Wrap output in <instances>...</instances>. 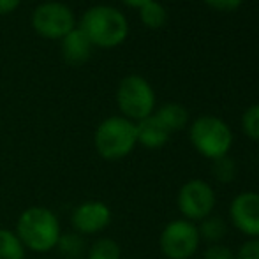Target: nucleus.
Instances as JSON below:
<instances>
[{"instance_id":"obj_1","label":"nucleus","mask_w":259,"mask_h":259,"mask_svg":"<svg viewBox=\"0 0 259 259\" xmlns=\"http://www.w3.org/2000/svg\"><path fill=\"white\" fill-rule=\"evenodd\" d=\"M79 28L92 46L115 48L122 45L129 34V23L122 11L113 6H94L81 16Z\"/></svg>"},{"instance_id":"obj_2","label":"nucleus","mask_w":259,"mask_h":259,"mask_svg":"<svg viewBox=\"0 0 259 259\" xmlns=\"http://www.w3.org/2000/svg\"><path fill=\"white\" fill-rule=\"evenodd\" d=\"M16 236L35 252H48L60 240V224L52 210L42 206L27 208L18 219Z\"/></svg>"},{"instance_id":"obj_3","label":"nucleus","mask_w":259,"mask_h":259,"mask_svg":"<svg viewBox=\"0 0 259 259\" xmlns=\"http://www.w3.org/2000/svg\"><path fill=\"white\" fill-rule=\"evenodd\" d=\"M189 140L199 155L210 160L226 157L233 147V131L215 115H201L189 127Z\"/></svg>"},{"instance_id":"obj_4","label":"nucleus","mask_w":259,"mask_h":259,"mask_svg":"<svg viewBox=\"0 0 259 259\" xmlns=\"http://www.w3.org/2000/svg\"><path fill=\"white\" fill-rule=\"evenodd\" d=\"M96 150L106 160H120L134 150L138 143L136 123L125 116H109L99 123L94 136Z\"/></svg>"},{"instance_id":"obj_5","label":"nucleus","mask_w":259,"mask_h":259,"mask_svg":"<svg viewBox=\"0 0 259 259\" xmlns=\"http://www.w3.org/2000/svg\"><path fill=\"white\" fill-rule=\"evenodd\" d=\"M116 104L125 118L140 122L154 113L155 92L143 76L129 74L116 89Z\"/></svg>"},{"instance_id":"obj_6","label":"nucleus","mask_w":259,"mask_h":259,"mask_svg":"<svg viewBox=\"0 0 259 259\" xmlns=\"http://www.w3.org/2000/svg\"><path fill=\"white\" fill-rule=\"evenodd\" d=\"M199 231L194 222L187 219H177L169 224L164 226L162 233L159 236L160 252L167 259H191L198 252Z\"/></svg>"},{"instance_id":"obj_7","label":"nucleus","mask_w":259,"mask_h":259,"mask_svg":"<svg viewBox=\"0 0 259 259\" xmlns=\"http://www.w3.org/2000/svg\"><path fill=\"white\" fill-rule=\"evenodd\" d=\"M217 196L208 182L201 178L185 182L177 194V206L184 219L191 222H201L211 215L215 208Z\"/></svg>"},{"instance_id":"obj_8","label":"nucleus","mask_w":259,"mask_h":259,"mask_svg":"<svg viewBox=\"0 0 259 259\" xmlns=\"http://www.w3.org/2000/svg\"><path fill=\"white\" fill-rule=\"evenodd\" d=\"M32 27L46 39H62L76 28V18L67 4L45 2L32 13Z\"/></svg>"},{"instance_id":"obj_9","label":"nucleus","mask_w":259,"mask_h":259,"mask_svg":"<svg viewBox=\"0 0 259 259\" xmlns=\"http://www.w3.org/2000/svg\"><path fill=\"white\" fill-rule=\"evenodd\" d=\"M229 219L242 235L259 238V192H240L229 205Z\"/></svg>"},{"instance_id":"obj_10","label":"nucleus","mask_w":259,"mask_h":259,"mask_svg":"<svg viewBox=\"0 0 259 259\" xmlns=\"http://www.w3.org/2000/svg\"><path fill=\"white\" fill-rule=\"evenodd\" d=\"M71 222L74 229H78L83 235H94L109 226L111 210L103 201H87L72 211Z\"/></svg>"},{"instance_id":"obj_11","label":"nucleus","mask_w":259,"mask_h":259,"mask_svg":"<svg viewBox=\"0 0 259 259\" xmlns=\"http://www.w3.org/2000/svg\"><path fill=\"white\" fill-rule=\"evenodd\" d=\"M171 133L164 127V123L160 122L155 116V113H152L150 116L140 120L136 123V138L138 143L143 145L145 148H150V150H157V148H162L167 143Z\"/></svg>"},{"instance_id":"obj_12","label":"nucleus","mask_w":259,"mask_h":259,"mask_svg":"<svg viewBox=\"0 0 259 259\" xmlns=\"http://www.w3.org/2000/svg\"><path fill=\"white\" fill-rule=\"evenodd\" d=\"M92 42L89 41L81 28H74L65 37H62V57L69 65H81L92 55Z\"/></svg>"},{"instance_id":"obj_13","label":"nucleus","mask_w":259,"mask_h":259,"mask_svg":"<svg viewBox=\"0 0 259 259\" xmlns=\"http://www.w3.org/2000/svg\"><path fill=\"white\" fill-rule=\"evenodd\" d=\"M155 116L164 123L167 131L171 134L182 131L187 127L189 123V111L185 106L178 104V103H166L162 104L159 109L155 111Z\"/></svg>"},{"instance_id":"obj_14","label":"nucleus","mask_w":259,"mask_h":259,"mask_svg":"<svg viewBox=\"0 0 259 259\" xmlns=\"http://www.w3.org/2000/svg\"><path fill=\"white\" fill-rule=\"evenodd\" d=\"M199 238L205 240L208 243H221L224 240V236L228 235V224L224 219L215 217V215H208L206 219H203L198 226Z\"/></svg>"},{"instance_id":"obj_15","label":"nucleus","mask_w":259,"mask_h":259,"mask_svg":"<svg viewBox=\"0 0 259 259\" xmlns=\"http://www.w3.org/2000/svg\"><path fill=\"white\" fill-rule=\"evenodd\" d=\"M140 20L147 28H154L155 30V28H160L166 25L167 11L160 2L152 0V2L145 4L143 7H140Z\"/></svg>"},{"instance_id":"obj_16","label":"nucleus","mask_w":259,"mask_h":259,"mask_svg":"<svg viewBox=\"0 0 259 259\" xmlns=\"http://www.w3.org/2000/svg\"><path fill=\"white\" fill-rule=\"evenodd\" d=\"M0 259H25L23 243L9 229H0Z\"/></svg>"},{"instance_id":"obj_17","label":"nucleus","mask_w":259,"mask_h":259,"mask_svg":"<svg viewBox=\"0 0 259 259\" xmlns=\"http://www.w3.org/2000/svg\"><path fill=\"white\" fill-rule=\"evenodd\" d=\"M122 257V250H120L118 243L111 238H101L90 247L89 259H120Z\"/></svg>"},{"instance_id":"obj_18","label":"nucleus","mask_w":259,"mask_h":259,"mask_svg":"<svg viewBox=\"0 0 259 259\" xmlns=\"http://www.w3.org/2000/svg\"><path fill=\"white\" fill-rule=\"evenodd\" d=\"M211 171H213V177L219 184H229V182H233L236 177V164H235V160L226 155V157H221V159L213 160Z\"/></svg>"},{"instance_id":"obj_19","label":"nucleus","mask_w":259,"mask_h":259,"mask_svg":"<svg viewBox=\"0 0 259 259\" xmlns=\"http://www.w3.org/2000/svg\"><path fill=\"white\" fill-rule=\"evenodd\" d=\"M242 129L245 133V136H249L254 141H259V103L249 106L243 111Z\"/></svg>"},{"instance_id":"obj_20","label":"nucleus","mask_w":259,"mask_h":259,"mask_svg":"<svg viewBox=\"0 0 259 259\" xmlns=\"http://www.w3.org/2000/svg\"><path fill=\"white\" fill-rule=\"evenodd\" d=\"M57 245H58V249H60L62 252L67 254V256H72V257L79 256V254H81V250H83L81 238H79V236H76V235H65V236L60 235V240H58Z\"/></svg>"},{"instance_id":"obj_21","label":"nucleus","mask_w":259,"mask_h":259,"mask_svg":"<svg viewBox=\"0 0 259 259\" xmlns=\"http://www.w3.org/2000/svg\"><path fill=\"white\" fill-rule=\"evenodd\" d=\"M203 259H235V252L224 243H210L203 252Z\"/></svg>"},{"instance_id":"obj_22","label":"nucleus","mask_w":259,"mask_h":259,"mask_svg":"<svg viewBox=\"0 0 259 259\" xmlns=\"http://www.w3.org/2000/svg\"><path fill=\"white\" fill-rule=\"evenodd\" d=\"M235 259H259V238H249L235 252Z\"/></svg>"},{"instance_id":"obj_23","label":"nucleus","mask_w":259,"mask_h":259,"mask_svg":"<svg viewBox=\"0 0 259 259\" xmlns=\"http://www.w3.org/2000/svg\"><path fill=\"white\" fill-rule=\"evenodd\" d=\"M243 0H205L208 7L215 11H222V13H229V11H235L242 6Z\"/></svg>"},{"instance_id":"obj_24","label":"nucleus","mask_w":259,"mask_h":259,"mask_svg":"<svg viewBox=\"0 0 259 259\" xmlns=\"http://www.w3.org/2000/svg\"><path fill=\"white\" fill-rule=\"evenodd\" d=\"M21 0H0V14H9L20 6Z\"/></svg>"},{"instance_id":"obj_25","label":"nucleus","mask_w":259,"mask_h":259,"mask_svg":"<svg viewBox=\"0 0 259 259\" xmlns=\"http://www.w3.org/2000/svg\"><path fill=\"white\" fill-rule=\"evenodd\" d=\"M123 2H125L127 6H131V7H136V9H140V7H143L145 4L152 2V0H123Z\"/></svg>"}]
</instances>
